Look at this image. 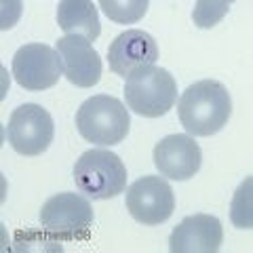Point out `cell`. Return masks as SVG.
I'll use <instances>...</instances> for the list:
<instances>
[{
    "label": "cell",
    "mask_w": 253,
    "mask_h": 253,
    "mask_svg": "<svg viewBox=\"0 0 253 253\" xmlns=\"http://www.w3.org/2000/svg\"><path fill=\"white\" fill-rule=\"evenodd\" d=\"M232 99L219 81L205 78L181 93L177 116L190 137H211L230 121Z\"/></svg>",
    "instance_id": "cell-1"
},
{
    "label": "cell",
    "mask_w": 253,
    "mask_h": 253,
    "mask_svg": "<svg viewBox=\"0 0 253 253\" xmlns=\"http://www.w3.org/2000/svg\"><path fill=\"white\" fill-rule=\"evenodd\" d=\"M125 99L131 112L146 118L165 116L177 101V83L165 68L144 66L125 78Z\"/></svg>",
    "instance_id": "cell-2"
},
{
    "label": "cell",
    "mask_w": 253,
    "mask_h": 253,
    "mask_svg": "<svg viewBox=\"0 0 253 253\" xmlns=\"http://www.w3.org/2000/svg\"><path fill=\"white\" fill-rule=\"evenodd\" d=\"M131 116L121 99L112 95H93L76 112L78 133L95 146H114L129 135Z\"/></svg>",
    "instance_id": "cell-3"
},
{
    "label": "cell",
    "mask_w": 253,
    "mask_h": 253,
    "mask_svg": "<svg viewBox=\"0 0 253 253\" xmlns=\"http://www.w3.org/2000/svg\"><path fill=\"white\" fill-rule=\"evenodd\" d=\"M76 188L93 201H108L126 190V167L106 148L86 150L74 165Z\"/></svg>",
    "instance_id": "cell-4"
},
{
    "label": "cell",
    "mask_w": 253,
    "mask_h": 253,
    "mask_svg": "<svg viewBox=\"0 0 253 253\" xmlns=\"http://www.w3.org/2000/svg\"><path fill=\"white\" fill-rule=\"evenodd\" d=\"M95 221L91 203L76 192H59L44 201L41 224L46 234L59 241H83Z\"/></svg>",
    "instance_id": "cell-5"
},
{
    "label": "cell",
    "mask_w": 253,
    "mask_h": 253,
    "mask_svg": "<svg viewBox=\"0 0 253 253\" xmlns=\"http://www.w3.org/2000/svg\"><path fill=\"white\" fill-rule=\"evenodd\" d=\"M55 137V123L51 114L38 104H23L6 125V139L21 156H38L49 150Z\"/></svg>",
    "instance_id": "cell-6"
},
{
    "label": "cell",
    "mask_w": 253,
    "mask_h": 253,
    "mask_svg": "<svg viewBox=\"0 0 253 253\" xmlns=\"http://www.w3.org/2000/svg\"><path fill=\"white\" fill-rule=\"evenodd\" d=\"M125 207L131 217L144 226L165 224L175 209V196L167 179L158 175H146L126 188Z\"/></svg>",
    "instance_id": "cell-7"
},
{
    "label": "cell",
    "mask_w": 253,
    "mask_h": 253,
    "mask_svg": "<svg viewBox=\"0 0 253 253\" xmlns=\"http://www.w3.org/2000/svg\"><path fill=\"white\" fill-rule=\"evenodd\" d=\"M13 76L28 91H44L59 83L63 63L57 49L49 44H23L13 55Z\"/></svg>",
    "instance_id": "cell-8"
},
{
    "label": "cell",
    "mask_w": 253,
    "mask_h": 253,
    "mask_svg": "<svg viewBox=\"0 0 253 253\" xmlns=\"http://www.w3.org/2000/svg\"><path fill=\"white\" fill-rule=\"evenodd\" d=\"M201 148L194 137L184 133H173L163 137L154 146V165L163 177L173 181H186L201 169Z\"/></svg>",
    "instance_id": "cell-9"
},
{
    "label": "cell",
    "mask_w": 253,
    "mask_h": 253,
    "mask_svg": "<svg viewBox=\"0 0 253 253\" xmlns=\"http://www.w3.org/2000/svg\"><path fill=\"white\" fill-rule=\"evenodd\" d=\"M224 241L221 221L215 215L196 213L188 215L173 228L169 236L171 253H215Z\"/></svg>",
    "instance_id": "cell-10"
},
{
    "label": "cell",
    "mask_w": 253,
    "mask_h": 253,
    "mask_svg": "<svg viewBox=\"0 0 253 253\" xmlns=\"http://www.w3.org/2000/svg\"><path fill=\"white\" fill-rule=\"evenodd\" d=\"M158 59V44L144 30H126L118 34L108 49L110 70L126 78L137 68L152 66Z\"/></svg>",
    "instance_id": "cell-11"
},
{
    "label": "cell",
    "mask_w": 253,
    "mask_h": 253,
    "mask_svg": "<svg viewBox=\"0 0 253 253\" xmlns=\"http://www.w3.org/2000/svg\"><path fill=\"white\" fill-rule=\"evenodd\" d=\"M61 63L63 74L72 84L89 89L97 84L101 78V59L99 53L93 49L91 41L84 36H63L55 44Z\"/></svg>",
    "instance_id": "cell-12"
},
{
    "label": "cell",
    "mask_w": 253,
    "mask_h": 253,
    "mask_svg": "<svg viewBox=\"0 0 253 253\" xmlns=\"http://www.w3.org/2000/svg\"><path fill=\"white\" fill-rule=\"evenodd\" d=\"M57 23L66 36H84L95 41L101 34L97 9L89 0H61L57 4Z\"/></svg>",
    "instance_id": "cell-13"
},
{
    "label": "cell",
    "mask_w": 253,
    "mask_h": 253,
    "mask_svg": "<svg viewBox=\"0 0 253 253\" xmlns=\"http://www.w3.org/2000/svg\"><path fill=\"white\" fill-rule=\"evenodd\" d=\"M99 6L116 23H135L148 13V0H101Z\"/></svg>",
    "instance_id": "cell-14"
},
{
    "label": "cell",
    "mask_w": 253,
    "mask_h": 253,
    "mask_svg": "<svg viewBox=\"0 0 253 253\" xmlns=\"http://www.w3.org/2000/svg\"><path fill=\"white\" fill-rule=\"evenodd\" d=\"M251 184H253L251 177L243 181L239 190H236L232 199V207H230L234 226L243 228V230H251Z\"/></svg>",
    "instance_id": "cell-15"
},
{
    "label": "cell",
    "mask_w": 253,
    "mask_h": 253,
    "mask_svg": "<svg viewBox=\"0 0 253 253\" xmlns=\"http://www.w3.org/2000/svg\"><path fill=\"white\" fill-rule=\"evenodd\" d=\"M228 9H230V2H226V0H201V2H196V6H194L192 19L199 28L209 30L224 17Z\"/></svg>",
    "instance_id": "cell-16"
}]
</instances>
